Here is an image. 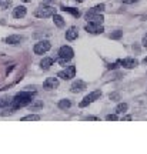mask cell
Returning <instances> with one entry per match:
<instances>
[{"mask_svg":"<svg viewBox=\"0 0 147 154\" xmlns=\"http://www.w3.org/2000/svg\"><path fill=\"white\" fill-rule=\"evenodd\" d=\"M34 94H36L34 91H22V93L16 94V96L11 99V103L9 104L10 106V111H9V113H13V111L17 110V109H22L24 106L33 103V101H34V100H33Z\"/></svg>","mask_w":147,"mask_h":154,"instance_id":"cell-1","label":"cell"},{"mask_svg":"<svg viewBox=\"0 0 147 154\" xmlns=\"http://www.w3.org/2000/svg\"><path fill=\"white\" fill-rule=\"evenodd\" d=\"M55 13H56L55 7L47 6V5H43V6H40L39 9H36V11H34V16L39 17V19H47V17H52Z\"/></svg>","mask_w":147,"mask_h":154,"instance_id":"cell-2","label":"cell"},{"mask_svg":"<svg viewBox=\"0 0 147 154\" xmlns=\"http://www.w3.org/2000/svg\"><path fill=\"white\" fill-rule=\"evenodd\" d=\"M100 96H102V91L100 90H96V91H92L90 94H87L84 99L79 103V107H86V106H89L90 103H93V101H96L97 99H100Z\"/></svg>","mask_w":147,"mask_h":154,"instance_id":"cell-3","label":"cell"},{"mask_svg":"<svg viewBox=\"0 0 147 154\" xmlns=\"http://www.w3.org/2000/svg\"><path fill=\"white\" fill-rule=\"evenodd\" d=\"M73 56H74V51L71 49L70 46H63V47H60L59 50V60H64V61H69L73 59Z\"/></svg>","mask_w":147,"mask_h":154,"instance_id":"cell-4","label":"cell"},{"mask_svg":"<svg viewBox=\"0 0 147 154\" xmlns=\"http://www.w3.org/2000/svg\"><path fill=\"white\" fill-rule=\"evenodd\" d=\"M57 77L63 80H71L73 77H76V66H67L64 70L57 73Z\"/></svg>","mask_w":147,"mask_h":154,"instance_id":"cell-5","label":"cell"},{"mask_svg":"<svg viewBox=\"0 0 147 154\" xmlns=\"http://www.w3.org/2000/svg\"><path fill=\"white\" fill-rule=\"evenodd\" d=\"M50 43L47 40H43V42H39V43L34 44V47H33V51L36 53V54H44V53H47L50 50Z\"/></svg>","mask_w":147,"mask_h":154,"instance_id":"cell-6","label":"cell"},{"mask_svg":"<svg viewBox=\"0 0 147 154\" xmlns=\"http://www.w3.org/2000/svg\"><path fill=\"white\" fill-rule=\"evenodd\" d=\"M84 29H86V32H89V33H92V34H102L104 32L103 24H99V23H92V22H89L87 24L84 26Z\"/></svg>","mask_w":147,"mask_h":154,"instance_id":"cell-7","label":"cell"},{"mask_svg":"<svg viewBox=\"0 0 147 154\" xmlns=\"http://www.w3.org/2000/svg\"><path fill=\"white\" fill-rule=\"evenodd\" d=\"M86 20L87 22H92V23H99V24H103L104 22V17L102 13H94V11H90L89 10L86 13Z\"/></svg>","mask_w":147,"mask_h":154,"instance_id":"cell-8","label":"cell"},{"mask_svg":"<svg viewBox=\"0 0 147 154\" xmlns=\"http://www.w3.org/2000/svg\"><path fill=\"white\" fill-rule=\"evenodd\" d=\"M59 87V79L57 77H49L46 79L43 83V88L44 90H55Z\"/></svg>","mask_w":147,"mask_h":154,"instance_id":"cell-9","label":"cell"},{"mask_svg":"<svg viewBox=\"0 0 147 154\" xmlns=\"http://www.w3.org/2000/svg\"><path fill=\"white\" fill-rule=\"evenodd\" d=\"M87 88V84L83 82V80H77V82H74L73 84H71V93H80V91H83V90H86Z\"/></svg>","mask_w":147,"mask_h":154,"instance_id":"cell-10","label":"cell"},{"mask_svg":"<svg viewBox=\"0 0 147 154\" xmlns=\"http://www.w3.org/2000/svg\"><path fill=\"white\" fill-rule=\"evenodd\" d=\"M119 64H121L123 67H126V69H134V67L139 64V61L136 60V59H124V60H119Z\"/></svg>","mask_w":147,"mask_h":154,"instance_id":"cell-11","label":"cell"},{"mask_svg":"<svg viewBox=\"0 0 147 154\" xmlns=\"http://www.w3.org/2000/svg\"><path fill=\"white\" fill-rule=\"evenodd\" d=\"M77 36H79V30H77L76 26H71V27L66 32V38H67L69 42H71V40H76Z\"/></svg>","mask_w":147,"mask_h":154,"instance_id":"cell-12","label":"cell"},{"mask_svg":"<svg viewBox=\"0 0 147 154\" xmlns=\"http://www.w3.org/2000/svg\"><path fill=\"white\" fill-rule=\"evenodd\" d=\"M26 13H27V10H26L24 6H17L16 9L13 10V17L14 19H23L26 16Z\"/></svg>","mask_w":147,"mask_h":154,"instance_id":"cell-13","label":"cell"},{"mask_svg":"<svg viewBox=\"0 0 147 154\" xmlns=\"http://www.w3.org/2000/svg\"><path fill=\"white\" fill-rule=\"evenodd\" d=\"M22 40H23L22 36H19V34H11V36H9V37H6V43H9V44H19Z\"/></svg>","mask_w":147,"mask_h":154,"instance_id":"cell-14","label":"cell"},{"mask_svg":"<svg viewBox=\"0 0 147 154\" xmlns=\"http://www.w3.org/2000/svg\"><path fill=\"white\" fill-rule=\"evenodd\" d=\"M53 22H55V24L56 26H57V27H64V24H66V22H64V19H63V17L60 16V14H57V13H55V14H53Z\"/></svg>","mask_w":147,"mask_h":154,"instance_id":"cell-15","label":"cell"},{"mask_svg":"<svg viewBox=\"0 0 147 154\" xmlns=\"http://www.w3.org/2000/svg\"><path fill=\"white\" fill-rule=\"evenodd\" d=\"M52 64H53V59H52V57H44L43 60L40 61V67H42L43 70H49Z\"/></svg>","mask_w":147,"mask_h":154,"instance_id":"cell-16","label":"cell"},{"mask_svg":"<svg viewBox=\"0 0 147 154\" xmlns=\"http://www.w3.org/2000/svg\"><path fill=\"white\" fill-rule=\"evenodd\" d=\"M127 109H129L127 103H120V104L116 106L114 113H116V114H123V113H126V111H127Z\"/></svg>","mask_w":147,"mask_h":154,"instance_id":"cell-17","label":"cell"},{"mask_svg":"<svg viewBox=\"0 0 147 154\" xmlns=\"http://www.w3.org/2000/svg\"><path fill=\"white\" fill-rule=\"evenodd\" d=\"M71 107V101L69 99H63L59 101V109L60 110H67Z\"/></svg>","mask_w":147,"mask_h":154,"instance_id":"cell-18","label":"cell"},{"mask_svg":"<svg viewBox=\"0 0 147 154\" xmlns=\"http://www.w3.org/2000/svg\"><path fill=\"white\" fill-rule=\"evenodd\" d=\"M40 120V116L39 114H29V116H24L22 119V121H39Z\"/></svg>","mask_w":147,"mask_h":154,"instance_id":"cell-19","label":"cell"},{"mask_svg":"<svg viewBox=\"0 0 147 154\" xmlns=\"http://www.w3.org/2000/svg\"><path fill=\"white\" fill-rule=\"evenodd\" d=\"M63 10L67 11V13H70V14H73L74 17H80V11L77 10V9H73V7H63Z\"/></svg>","mask_w":147,"mask_h":154,"instance_id":"cell-20","label":"cell"},{"mask_svg":"<svg viewBox=\"0 0 147 154\" xmlns=\"http://www.w3.org/2000/svg\"><path fill=\"white\" fill-rule=\"evenodd\" d=\"M104 7H106V6H104L103 3H100V5L92 7V9H90V11H94V13H103V11H104Z\"/></svg>","mask_w":147,"mask_h":154,"instance_id":"cell-21","label":"cell"},{"mask_svg":"<svg viewBox=\"0 0 147 154\" xmlns=\"http://www.w3.org/2000/svg\"><path fill=\"white\" fill-rule=\"evenodd\" d=\"M11 6V0H5V2H0V10H6Z\"/></svg>","mask_w":147,"mask_h":154,"instance_id":"cell-22","label":"cell"},{"mask_svg":"<svg viewBox=\"0 0 147 154\" xmlns=\"http://www.w3.org/2000/svg\"><path fill=\"white\" fill-rule=\"evenodd\" d=\"M123 36V32H120V30H116L114 33L110 34V38H113V40H117V38H120Z\"/></svg>","mask_w":147,"mask_h":154,"instance_id":"cell-23","label":"cell"},{"mask_svg":"<svg viewBox=\"0 0 147 154\" xmlns=\"http://www.w3.org/2000/svg\"><path fill=\"white\" fill-rule=\"evenodd\" d=\"M106 120L107 121H116V120H119V114H107L106 116Z\"/></svg>","mask_w":147,"mask_h":154,"instance_id":"cell-24","label":"cell"},{"mask_svg":"<svg viewBox=\"0 0 147 154\" xmlns=\"http://www.w3.org/2000/svg\"><path fill=\"white\" fill-rule=\"evenodd\" d=\"M86 120H92V121H99L100 119L99 117H94V116H89V117H86Z\"/></svg>","mask_w":147,"mask_h":154,"instance_id":"cell-25","label":"cell"},{"mask_svg":"<svg viewBox=\"0 0 147 154\" xmlns=\"http://www.w3.org/2000/svg\"><path fill=\"white\" fill-rule=\"evenodd\" d=\"M142 44L144 46V47H147V33L143 36V40H142Z\"/></svg>","mask_w":147,"mask_h":154,"instance_id":"cell-26","label":"cell"},{"mask_svg":"<svg viewBox=\"0 0 147 154\" xmlns=\"http://www.w3.org/2000/svg\"><path fill=\"white\" fill-rule=\"evenodd\" d=\"M39 107H43V103H36V104H32V110L39 109Z\"/></svg>","mask_w":147,"mask_h":154,"instance_id":"cell-27","label":"cell"},{"mask_svg":"<svg viewBox=\"0 0 147 154\" xmlns=\"http://www.w3.org/2000/svg\"><path fill=\"white\" fill-rule=\"evenodd\" d=\"M123 3H126V5H133V3H136V2H139V0H121Z\"/></svg>","mask_w":147,"mask_h":154,"instance_id":"cell-28","label":"cell"},{"mask_svg":"<svg viewBox=\"0 0 147 154\" xmlns=\"http://www.w3.org/2000/svg\"><path fill=\"white\" fill-rule=\"evenodd\" d=\"M110 99H119V94H110Z\"/></svg>","mask_w":147,"mask_h":154,"instance_id":"cell-29","label":"cell"},{"mask_svg":"<svg viewBox=\"0 0 147 154\" xmlns=\"http://www.w3.org/2000/svg\"><path fill=\"white\" fill-rule=\"evenodd\" d=\"M123 120H127V121H129V120H131V117H130V116H126V117H123Z\"/></svg>","mask_w":147,"mask_h":154,"instance_id":"cell-30","label":"cell"},{"mask_svg":"<svg viewBox=\"0 0 147 154\" xmlns=\"http://www.w3.org/2000/svg\"><path fill=\"white\" fill-rule=\"evenodd\" d=\"M143 64H147V57H144V59H143Z\"/></svg>","mask_w":147,"mask_h":154,"instance_id":"cell-31","label":"cell"},{"mask_svg":"<svg viewBox=\"0 0 147 154\" xmlns=\"http://www.w3.org/2000/svg\"><path fill=\"white\" fill-rule=\"evenodd\" d=\"M22 2H24V3H29V2H32V0H22Z\"/></svg>","mask_w":147,"mask_h":154,"instance_id":"cell-32","label":"cell"},{"mask_svg":"<svg viewBox=\"0 0 147 154\" xmlns=\"http://www.w3.org/2000/svg\"><path fill=\"white\" fill-rule=\"evenodd\" d=\"M76 2H84V0H76Z\"/></svg>","mask_w":147,"mask_h":154,"instance_id":"cell-33","label":"cell"}]
</instances>
